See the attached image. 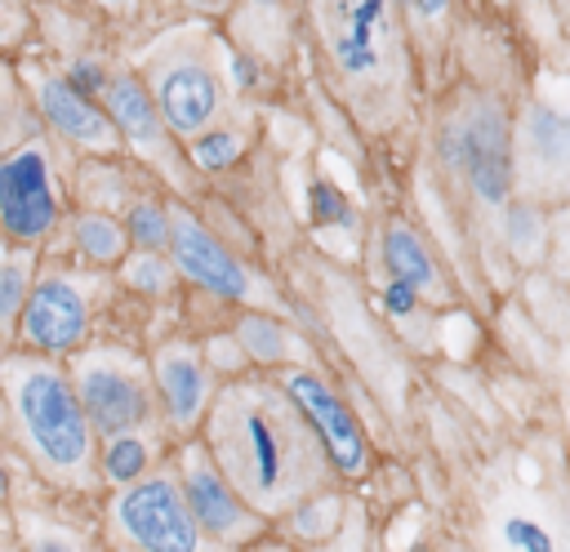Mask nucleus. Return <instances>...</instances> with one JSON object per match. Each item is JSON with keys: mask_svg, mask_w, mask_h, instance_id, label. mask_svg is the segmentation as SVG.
Segmentation results:
<instances>
[{"mask_svg": "<svg viewBox=\"0 0 570 552\" xmlns=\"http://www.w3.org/2000/svg\"><path fill=\"white\" fill-rule=\"evenodd\" d=\"M36 102L45 111V120L76 147H89V151H107L116 147V120L111 111H98V102L89 93H80L67 76H45L36 80Z\"/></svg>", "mask_w": 570, "mask_h": 552, "instance_id": "obj_14", "label": "nucleus"}, {"mask_svg": "<svg viewBox=\"0 0 570 552\" xmlns=\"http://www.w3.org/2000/svg\"><path fill=\"white\" fill-rule=\"evenodd\" d=\"M258 9H281V0H254Z\"/></svg>", "mask_w": 570, "mask_h": 552, "instance_id": "obj_32", "label": "nucleus"}, {"mask_svg": "<svg viewBox=\"0 0 570 552\" xmlns=\"http://www.w3.org/2000/svg\"><path fill=\"white\" fill-rule=\"evenodd\" d=\"M205 445L240 499L263 516L298 507L316 494L325 467H334L321 432L289 387L263 378H236L214 392L205 410Z\"/></svg>", "mask_w": 570, "mask_h": 552, "instance_id": "obj_1", "label": "nucleus"}, {"mask_svg": "<svg viewBox=\"0 0 570 552\" xmlns=\"http://www.w3.org/2000/svg\"><path fill=\"white\" fill-rule=\"evenodd\" d=\"M151 374H156V396H160V405H165V418H169L178 432L196 427V423L205 418L209 401H214V396H209V369H205L200 352L187 347V343H169V347L156 352Z\"/></svg>", "mask_w": 570, "mask_h": 552, "instance_id": "obj_13", "label": "nucleus"}, {"mask_svg": "<svg viewBox=\"0 0 570 552\" xmlns=\"http://www.w3.org/2000/svg\"><path fill=\"white\" fill-rule=\"evenodd\" d=\"M125 280L142 294H165L169 289V263L156 254V249H142L129 267H125Z\"/></svg>", "mask_w": 570, "mask_h": 552, "instance_id": "obj_25", "label": "nucleus"}, {"mask_svg": "<svg viewBox=\"0 0 570 552\" xmlns=\"http://www.w3.org/2000/svg\"><path fill=\"white\" fill-rule=\"evenodd\" d=\"M27 298H31L27 267H22L18 258H4V267H0V316H4V325L18 329V316H22Z\"/></svg>", "mask_w": 570, "mask_h": 552, "instance_id": "obj_24", "label": "nucleus"}, {"mask_svg": "<svg viewBox=\"0 0 570 552\" xmlns=\"http://www.w3.org/2000/svg\"><path fill=\"white\" fill-rule=\"evenodd\" d=\"M379 254H383L387 276L410 280L423 298H445V276H441L436 258L428 254V245L419 240L414 227H405V223H387L383 236H379Z\"/></svg>", "mask_w": 570, "mask_h": 552, "instance_id": "obj_17", "label": "nucleus"}, {"mask_svg": "<svg viewBox=\"0 0 570 552\" xmlns=\"http://www.w3.org/2000/svg\"><path fill=\"white\" fill-rule=\"evenodd\" d=\"M517 169L543 187L566 183L570 174V120L548 107H525L517 125Z\"/></svg>", "mask_w": 570, "mask_h": 552, "instance_id": "obj_15", "label": "nucleus"}, {"mask_svg": "<svg viewBox=\"0 0 570 552\" xmlns=\"http://www.w3.org/2000/svg\"><path fill=\"white\" fill-rule=\"evenodd\" d=\"M151 463V450L142 436L134 432H116V436H102V450H98V472L111 481V485H134Z\"/></svg>", "mask_w": 570, "mask_h": 552, "instance_id": "obj_19", "label": "nucleus"}, {"mask_svg": "<svg viewBox=\"0 0 570 552\" xmlns=\"http://www.w3.org/2000/svg\"><path fill=\"white\" fill-rule=\"evenodd\" d=\"M178 481H183V494L200 521V530L209 539H245L249 530H258L263 512H254L240 490L232 485V476L218 467V459L209 454V445H187L183 450V467H178Z\"/></svg>", "mask_w": 570, "mask_h": 552, "instance_id": "obj_8", "label": "nucleus"}, {"mask_svg": "<svg viewBox=\"0 0 570 552\" xmlns=\"http://www.w3.org/2000/svg\"><path fill=\"white\" fill-rule=\"evenodd\" d=\"M307 214H312L316 227H347V223H352L347 196H343L334 183H325V178H316V183L307 187Z\"/></svg>", "mask_w": 570, "mask_h": 552, "instance_id": "obj_23", "label": "nucleus"}, {"mask_svg": "<svg viewBox=\"0 0 570 552\" xmlns=\"http://www.w3.org/2000/svg\"><path fill=\"white\" fill-rule=\"evenodd\" d=\"M125 227H129V240L138 249H165L174 236V214L160 209L156 200H134L125 214Z\"/></svg>", "mask_w": 570, "mask_h": 552, "instance_id": "obj_22", "label": "nucleus"}, {"mask_svg": "<svg viewBox=\"0 0 570 552\" xmlns=\"http://www.w3.org/2000/svg\"><path fill=\"white\" fill-rule=\"evenodd\" d=\"M18 329L40 352H53V356L76 352L85 343V329H89V303L71 280L49 276V280L31 285V298L18 316Z\"/></svg>", "mask_w": 570, "mask_h": 552, "instance_id": "obj_11", "label": "nucleus"}, {"mask_svg": "<svg viewBox=\"0 0 570 552\" xmlns=\"http://www.w3.org/2000/svg\"><path fill=\"white\" fill-rule=\"evenodd\" d=\"M4 387L18 441L40 463V472L67 485H85L94 467V423L76 378L49 361H9Z\"/></svg>", "mask_w": 570, "mask_h": 552, "instance_id": "obj_2", "label": "nucleus"}, {"mask_svg": "<svg viewBox=\"0 0 570 552\" xmlns=\"http://www.w3.org/2000/svg\"><path fill=\"white\" fill-rule=\"evenodd\" d=\"M102 4H129V0H102Z\"/></svg>", "mask_w": 570, "mask_h": 552, "instance_id": "obj_33", "label": "nucleus"}, {"mask_svg": "<svg viewBox=\"0 0 570 552\" xmlns=\"http://www.w3.org/2000/svg\"><path fill=\"white\" fill-rule=\"evenodd\" d=\"M107 111H111V120H116V129L138 147V151H147L156 165H165V116H160V107H156V93L138 80V76H111V85H107Z\"/></svg>", "mask_w": 570, "mask_h": 552, "instance_id": "obj_16", "label": "nucleus"}, {"mask_svg": "<svg viewBox=\"0 0 570 552\" xmlns=\"http://www.w3.org/2000/svg\"><path fill=\"white\" fill-rule=\"evenodd\" d=\"M405 4H410V9L419 13V18H441L450 0H405Z\"/></svg>", "mask_w": 570, "mask_h": 552, "instance_id": "obj_31", "label": "nucleus"}, {"mask_svg": "<svg viewBox=\"0 0 570 552\" xmlns=\"http://www.w3.org/2000/svg\"><path fill=\"white\" fill-rule=\"evenodd\" d=\"M281 383L289 387V396L303 405V414H307L312 427L321 432L334 472H343V476H361V472L370 467V441H365L356 414L347 410V401H343L321 374H312V369H289Z\"/></svg>", "mask_w": 570, "mask_h": 552, "instance_id": "obj_9", "label": "nucleus"}, {"mask_svg": "<svg viewBox=\"0 0 570 552\" xmlns=\"http://www.w3.org/2000/svg\"><path fill=\"white\" fill-rule=\"evenodd\" d=\"M499 534H503L508 548H521V552H552V534H548L543 525L525 521V516H508Z\"/></svg>", "mask_w": 570, "mask_h": 552, "instance_id": "obj_26", "label": "nucleus"}, {"mask_svg": "<svg viewBox=\"0 0 570 552\" xmlns=\"http://www.w3.org/2000/svg\"><path fill=\"white\" fill-rule=\"evenodd\" d=\"M71 236H76V249L89 263H120L125 245H134L129 240V227H120L111 214H80Z\"/></svg>", "mask_w": 570, "mask_h": 552, "instance_id": "obj_18", "label": "nucleus"}, {"mask_svg": "<svg viewBox=\"0 0 570 552\" xmlns=\"http://www.w3.org/2000/svg\"><path fill=\"white\" fill-rule=\"evenodd\" d=\"M85 414L98 436L138 432L151 418V392L142 378V365L125 352H85L71 369Z\"/></svg>", "mask_w": 570, "mask_h": 552, "instance_id": "obj_6", "label": "nucleus"}, {"mask_svg": "<svg viewBox=\"0 0 570 552\" xmlns=\"http://www.w3.org/2000/svg\"><path fill=\"white\" fill-rule=\"evenodd\" d=\"M419 298H423V294H419L410 280H401V276H387V285H383V307H387L392 316H414Z\"/></svg>", "mask_w": 570, "mask_h": 552, "instance_id": "obj_29", "label": "nucleus"}, {"mask_svg": "<svg viewBox=\"0 0 570 552\" xmlns=\"http://www.w3.org/2000/svg\"><path fill=\"white\" fill-rule=\"evenodd\" d=\"M111 530L120 543L142 552H196L205 530L174 476H138L111 503Z\"/></svg>", "mask_w": 570, "mask_h": 552, "instance_id": "obj_5", "label": "nucleus"}, {"mask_svg": "<svg viewBox=\"0 0 570 552\" xmlns=\"http://www.w3.org/2000/svg\"><path fill=\"white\" fill-rule=\"evenodd\" d=\"M151 93L169 134L196 138L223 111V85L200 58H165L151 67Z\"/></svg>", "mask_w": 570, "mask_h": 552, "instance_id": "obj_10", "label": "nucleus"}, {"mask_svg": "<svg viewBox=\"0 0 570 552\" xmlns=\"http://www.w3.org/2000/svg\"><path fill=\"white\" fill-rule=\"evenodd\" d=\"M441 142H445L441 151H445L450 169L472 187V196L481 205H490V209L508 205L512 183H517V129L499 98H490V93L468 98L450 116Z\"/></svg>", "mask_w": 570, "mask_h": 552, "instance_id": "obj_4", "label": "nucleus"}, {"mask_svg": "<svg viewBox=\"0 0 570 552\" xmlns=\"http://www.w3.org/2000/svg\"><path fill=\"white\" fill-rule=\"evenodd\" d=\"M169 254L178 263L183 276H191L200 289L218 294V298H249V272L236 263V254H227L223 240H214V231H205L200 218L191 214H174V236H169Z\"/></svg>", "mask_w": 570, "mask_h": 552, "instance_id": "obj_12", "label": "nucleus"}, {"mask_svg": "<svg viewBox=\"0 0 570 552\" xmlns=\"http://www.w3.org/2000/svg\"><path fill=\"white\" fill-rule=\"evenodd\" d=\"M236 343L245 352V361H258V365H281L285 352H289V334L285 325L267 321V316H245L236 325Z\"/></svg>", "mask_w": 570, "mask_h": 552, "instance_id": "obj_20", "label": "nucleus"}, {"mask_svg": "<svg viewBox=\"0 0 570 552\" xmlns=\"http://www.w3.org/2000/svg\"><path fill=\"white\" fill-rule=\"evenodd\" d=\"M67 80L80 89V93H89V98H98V93H107V85H111V76L98 67V62H89V58H80V62H71L67 67Z\"/></svg>", "mask_w": 570, "mask_h": 552, "instance_id": "obj_28", "label": "nucleus"}, {"mask_svg": "<svg viewBox=\"0 0 570 552\" xmlns=\"http://www.w3.org/2000/svg\"><path fill=\"white\" fill-rule=\"evenodd\" d=\"M187 156H191V165H196V169L218 174V169H227V165H236V160H240V134H236V129H223V125L200 129V134L191 138Z\"/></svg>", "mask_w": 570, "mask_h": 552, "instance_id": "obj_21", "label": "nucleus"}, {"mask_svg": "<svg viewBox=\"0 0 570 552\" xmlns=\"http://www.w3.org/2000/svg\"><path fill=\"white\" fill-rule=\"evenodd\" d=\"M503 227H508V240H512L521 254L534 249V240H539V214H534L530 205H508Z\"/></svg>", "mask_w": 570, "mask_h": 552, "instance_id": "obj_27", "label": "nucleus"}, {"mask_svg": "<svg viewBox=\"0 0 570 552\" xmlns=\"http://www.w3.org/2000/svg\"><path fill=\"white\" fill-rule=\"evenodd\" d=\"M0 223H4V236L22 245H36L53 231L58 196H53L45 142H27L0 165Z\"/></svg>", "mask_w": 570, "mask_h": 552, "instance_id": "obj_7", "label": "nucleus"}, {"mask_svg": "<svg viewBox=\"0 0 570 552\" xmlns=\"http://www.w3.org/2000/svg\"><path fill=\"white\" fill-rule=\"evenodd\" d=\"M312 13L330 67L352 89V98H396L405 76L396 0H312Z\"/></svg>", "mask_w": 570, "mask_h": 552, "instance_id": "obj_3", "label": "nucleus"}, {"mask_svg": "<svg viewBox=\"0 0 570 552\" xmlns=\"http://www.w3.org/2000/svg\"><path fill=\"white\" fill-rule=\"evenodd\" d=\"M232 80H236V89H254L258 85V62L245 58V53H232Z\"/></svg>", "mask_w": 570, "mask_h": 552, "instance_id": "obj_30", "label": "nucleus"}]
</instances>
